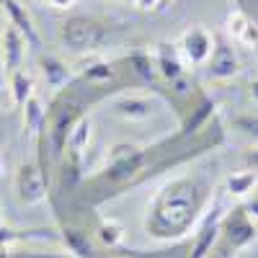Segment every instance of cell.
<instances>
[{
	"instance_id": "1",
	"label": "cell",
	"mask_w": 258,
	"mask_h": 258,
	"mask_svg": "<svg viewBox=\"0 0 258 258\" xmlns=\"http://www.w3.org/2000/svg\"><path fill=\"white\" fill-rule=\"evenodd\" d=\"M204 209V191L194 178L165 183L147 207L145 230L158 240H178L191 230Z\"/></svg>"
},
{
	"instance_id": "2",
	"label": "cell",
	"mask_w": 258,
	"mask_h": 258,
	"mask_svg": "<svg viewBox=\"0 0 258 258\" xmlns=\"http://www.w3.org/2000/svg\"><path fill=\"white\" fill-rule=\"evenodd\" d=\"M109 36H111L109 24H103V21H98V18H88V16L68 18L62 24V31H59L62 44L68 49H73V52H80V54L98 52L101 47H106Z\"/></svg>"
},
{
	"instance_id": "3",
	"label": "cell",
	"mask_w": 258,
	"mask_h": 258,
	"mask_svg": "<svg viewBox=\"0 0 258 258\" xmlns=\"http://www.w3.org/2000/svg\"><path fill=\"white\" fill-rule=\"evenodd\" d=\"M255 232H258L255 230V220L245 212L243 204L227 209L225 217H222V232H220V240H222L220 258H227L230 250H240L248 243H253L255 240Z\"/></svg>"
},
{
	"instance_id": "4",
	"label": "cell",
	"mask_w": 258,
	"mask_h": 258,
	"mask_svg": "<svg viewBox=\"0 0 258 258\" xmlns=\"http://www.w3.org/2000/svg\"><path fill=\"white\" fill-rule=\"evenodd\" d=\"M147 163V153L137 145L119 142L109 150V160L103 168V178H109L111 183H126L132 181Z\"/></svg>"
},
{
	"instance_id": "5",
	"label": "cell",
	"mask_w": 258,
	"mask_h": 258,
	"mask_svg": "<svg viewBox=\"0 0 258 258\" xmlns=\"http://www.w3.org/2000/svg\"><path fill=\"white\" fill-rule=\"evenodd\" d=\"M225 207H222V197H217L212 202V207L202 214L199 227L194 232V240L188 245L186 258H207L212 253V248L217 245L220 232H222V217H225Z\"/></svg>"
},
{
	"instance_id": "6",
	"label": "cell",
	"mask_w": 258,
	"mask_h": 258,
	"mask_svg": "<svg viewBox=\"0 0 258 258\" xmlns=\"http://www.w3.org/2000/svg\"><path fill=\"white\" fill-rule=\"evenodd\" d=\"M16 197L26 207H39L49 197V176L39 163H21L16 170Z\"/></svg>"
},
{
	"instance_id": "7",
	"label": "cell",
	"mask_w": 258,
	"mask_h": 258,
	"mask_svg": "<svg viewBox=\"0 0 258 258\" xmlns=\"http://www.w3.org/2000/svg\"><path fill=\"white\" fill-rule=\"evenodd\" d=\"M214 44H217V36H214L209 29L204 26H188L181 39H178V54L186 64L191 68H204L209 62L212 52H214Z\"/></svg>"
},
{
	"instance_id": "8",
	"label": "cell",
	"mask_w": 258,
	"mask_h": 258,
	"mask_svg": "<svg viewBox=\"0 0 258 258\" xmlns=\"http://www.w3.org/2000/svg\"><path fill=\"white\" fill-rule=\"evenodd\" d=\"M78 116H80V106L75 103H64L52 116H47V135H49V147H52L54 158H59L68 150V137Z\"/></svg>"
},
{
	"instance_id": "9",
	"label": "cell",
	"mask_w": 258,
	"mask_h": 258,
	"mask_svg": "<svg viewBox=\"0 0 258 258\" xmlns=\"http://www.w3.org/2000/svg\"><path fill=\"white\" fill-rule=\"evenodd\" d=\"M207 68V78L212 83H227L232 78H238L243 64H240V57L235 52V47H230L227 41L217 39V44H214V52L209 57V62L204 64Z\"/></svg>"
},
{
	"instance_id": "10",
	"label": "cell",
	"mask_w": 258,
	"mask_h": 258,
	"mask_svg": "<svg viewBox=\"0 0 258 258\" xmlns=\"http://www.w3.org/2000/svg\"><path fill=\"white\" fill-rule=\"evenodd\" d=\"M0 8H3L6 16H8V26H13L21 36H24L29 47L39 49V47H41V34H39V29L34 26V18H31V13L26 11V6L18 3V0H0Z\"/></svg>"
},
{
	"instance_id": "11",
	"label": "cell",
	"mask_w": 258,
	"mask_h": 258,
	"mask_svg": "<svg viewBox=\"0 0 258 258\" xmlns=\"http://www.w3.org/2000/svg\"><path fill=\"white\" fill-rule=\"evenodd\" d=\"M155 109V101L150 96H135V93H121L111 101V111L126 121H142L150 119Z\"/></svg>"
},
{
	"instance_id": "12",
	"label": "cell",
	"mask_w": 258,
	"mask_h": 258,
	"mask_svg": "<svg viewBox=\"0 0 258 258\" xmlns=\"http://www.w3.org/2000/svg\"><path fill=\"white\" fill-rule=\"evenodd\" d=\"M153 59H155V70H158L168 83H176L178 78H183V75H186V62L181 59V54H178V47H176V44H168V41L158 44V49H155Z\"/></svg>"
},
{
	"instance_id": "13",
	"label": "cell",
	"mask_w": 258,
	"mask_h": 258,
	"mask_svg": "<svg viewBox=\"0 0 258 258\" xmlns=\"http://www.w3.org/2000/svg\"><path fill=\"white\" fill-rule=\"evenodd\" d=\"M227 34L243 47H258V24L240 8L230 11L227 16Z\"/></svg>"
},
{
	"instance_id": "14",
	"label": "cell",
	"mask_w": 258,
	"mask_h": 258,
	"mask_svg": "<svg viewBox=\"0 0 258 258\" xmlns=\"http://www.w3.org/2000/svg\"><path fill=\"white\" fill-rule=\"evenodd\" d=\"M59 238H62L64 248H68V253L73 258H96V248H93L88 232H85L83 227H78V225H62Z\"/></svg>"
},
{
	"instance_id": "15",
	"label": "cell",
	"mask_w": 258,
	"mask_h": 258,
	"mask_svg": "<svg viewBox=\"0 0 258 258\" xmlns=\"http://www.w3.org/2000/svg\"><path fill=\"white\" fill-rule=\"evenodd\" d=\"M26 39L21 36L13 26L6 29L3 34V54H6V75L21 70V64H24V57H26Z\"/></svg>"
},
{
	"instance_id": "16",
	"label": "cell",
	"mask_w": 258,
	"mask_h": 258,
	"mask_svg": "<svg viewBox=\"0 0 258 258\" xmlns=\"http://www.w3.org/2000/svg\"><path fill=\"white\" fill-rule=\"evenodd\" d=\"M39 64H41V75H44V80H47L49 88H54V91L68 88V83L73 80V73H70V68H68V64H64L59 57L47 54V57L39 59Z\"/></svg>"
},
{
	"instance_id": "17",
	"label": "cell",
	"mask_w": 258,
	"mask_h": 258,
	"mask_svg": "<svg viewBox=\"0 0 258 258\" xmlns=\"http://www.w3.org/2000/svg\"><path fill=\"white\" fill-rule=\"evenodd\" d=\"M91 132H93V121L88 116H78V121L73 124L70 129V137H68V150H70V155L75 158V163L83 160L85 155V150H88L91 145Z\"/></svg>"
},
{
	"instance_id": "18",
	"label": "cell",
	"mask_w": 258,
	"mask_h": 258,
	"mask_svg": "<svg viewBox=\"0 0 258 258\" xmlns=\"http://www.w3.org/2000/svg\"><path fill=\"white\" fill-rule=\"evenodd\" d=\"M24 124H26V135L29 137H36L44 140V132H47V109L44 103H41V98H31L26 106H24Z\"/></svg>"
},
{
	"instance_id": "19",
	"label": "cell",
	"mask_w": 258,
	"mask_h": 258,
	"mask_svg": "<svg viewBox=\"0 0 258 258\" xmlns=\"http://www.w3.org/2000/svg\"><path fill=\"white\" fill-rule=\"evenodd\" d=\"M255 186H258V173L250 170V168H245V170H238V173H230L222 191L232 199H245L255 191Z\"/></svg>"
},
{
	"instance_id": "20",
	"label": "cell",
	"mask_w": 258,
	"mask_h": 258,
	"mask_svg": "<svg viewBox=\"0 0 258 258\" xmlns=\"http://www.w3.org/2000/svg\"><path fill=\"white\" fill-rule=\"evenodd\" d=\"M78 75L85 80V83H91V85H106V83H111L116 78L114 68L109 62H103L98 57H88L80 68H78Z\"/></svg>"
},
{
	"instance_id": "21",
	"label": "cell",
	"mask_w": 258,
	"mask_h": 258,
	"mask_svg": "<svg viewBox=\"0 0 258 258\" xmlns=\"http://www.w3.org/2000/svg\"><path fill=\"white\" fill-rule=\"evenodd\" d=\"M8 85H11V98L16 109H24V106L36 96L34 93V78L26 70H16L8 75Z\"/></svg>"
},
{
	"instance_id": "22",
	"label": "cell",
	"mask_w": 258,
	"mask_h": 258,
	"mask_svg": "<svg viewBox=\"0 0 258 258\" xmlns=\"http://www.w3.org/2000/svg\"><path fill=\"white\" fill-rule=\"evenodd\" d=\"M54 235L52 230H13V227H6L0 225V248H13L18 243H26V240H52Z\"/></svg>"
},
{
	"instance_id": "23",
	"label": "cell",
	"mask_w": 258,
	"mask_h": 258,
	"mask_svg": "<svg viewBox=\"0 0 258 258\" xmlns=\"http://www.w3.org/2000/svg\"><path fill=\"white\" fill-rule=\"evenodd\" d=\"M96 238L103 248H109V250H116L121 243H124V227L116 222V220H103L96 230Z\"/></svg>"
},
{
	"instance_id": "24",
	"label": "cell",
	"mask_w": 258,
	"mask_h": 258,
	"mask_svg": "<svg viewBox=\"0 0 258 258\" xmlns=\"http://www.w3.org/2000/svg\"><path fill=\"white\" fill-rule=\"evenodd\" d=\"M212 114H214V101H212L209 96H202V98H199V103L194 106V114L186 119V124H183V132H186V135L197 132V126H199V124H207Z\"/></svg>"
},
{
	"instance_id": "25",
	"label": "cell",
	"mask_w": 258,
	"mask_h": 258,
	"mask_svg": "<svg viewBox=\"0 0 258 258\" xmlns=\"http://www.w3.org/2000/svg\"><path fill=\"white\" fill-rule=\"evenodd\" d=\"M129 62H132V68H135V73L140 75V78H145V80H153L155 78V59H153V54L150 52H135L132 57H129Z\"/></svg>"
},
{
	"instance_id": "26",
	"label": "cell",
	"mask_w": 258,
	"mask_h": 258,
	"mask_svg": "<svg viewBox=\"0 0 258 258\" xmlns=\"http://www.w3.org/2000/svg\"><path fill=\"white\" fill-rule=\"evenodd\" d=\"M235 126H238L243 135L258 140V116H253V114H243V116L235 119Z\"/></svg>"
},
{
	"instance_id": "27",
	"label": "cell",
	"mask_w": 258,
	"mask_h": 258,
	"mask_svg": "<svg viewBox=\"0 0 258 258\" xmlns=\"http://www.w3.org/2000/svg\"><path fill=\"white\" fill-rule=\"evenodd\" d=\"M245 168H250V170H255V173H258V145L250 147L248 153H245Z\"/></svg>"
},
{
	"instance_id": "28",
	"label": "cell",
	"mask_w": 258,
	"mask_h": 258,
	"mask_svg": "<svg viewBox=\"0 0 258 258\" xmlns=\"http://www.w3.org/2000/svg\"><path fill=\"white\" fill-rule=\"evenodd\" d=\"M41 3H47L49 8H57V11H68L78 3V0H41Z\"/></svg>"
},
{
	"instance_id": "29",
	"label": "cell",
	"mask_w": 258,
	"mask_h": 258,
	"mask_svg": "<svg viewBox=\"0 0 258 258\" xmlns=\"http://www.w3.org/2000/svg\"><path fill=\"white\" fill-rule=\"evenodd\" d=\"M243 207H245V212L250 214L253 220H258V194H253V199H248Z\"/></svg>"
},
{
	"instance_id": "30",
	"label": "cell",
	"mask_w": 258,
	"mask_h": 258,
	"mask_svg": "<svg viewBox=\"0 0 258 258\" xmlns=\"http://www.w3.org/2000/svg\"><path fill=\"white\" fill-rule=\"evenodd\" d=\"M6 54H3V34H0V88H3V83H6Z\"/></svg>"
},
{
	"instance_id": "31",
	"label": "cell",
	"mask_w": 258,
	"mask_h": 258,
	"mask_svg": "<svg viewBox=\"0 0 258 258\" xmlns=\"http://www.w3.org/2000/svg\"><path fill=\"white\" fill-rule=\"evenodd\" d=\"M165 0H140L137 3V8H142V11H155L158 6H163Z\"/></svg>"
},
{
	"instance_id": "32",
	"label": "cell",
	"mask_w": 258,
	"mask_h": 258,
	"mask_svg": "<svg viewBox=\"0 0 258 258\" xmlns=\"http://www.w3.org/2000/svg\"><path fill=\"white\" fill-rule=\"evenodd\" d=\"M238 3H240V11H245V13H248V11H250V3H255V6H258V0H238ZM255 6H253V8H255Z\"/></svg>"
},
{
	"instance_id": "33",
	"label": "cell",
	"mask_w": 258,
	"mask_h": 258,
	"mask_svg": "<svg viewBox=\"0 0 258 258\" xmlns=\"http://www.w3.org/2000/svg\"><path fill=\"white\" fill-rule=\"evenodd\" d=\"M250 96H253V101L258 103V80H253V83H250Z\"/></svg>"
},
{
	"instance_id": "34",
	"label": "cell",
	"mask_w": 258,
	"mask_h": 258,
	"mask_svg": "<svg viewBox=\"0 0 258 258\" xmlns=\"http://www.w3.org/2000/svg\"><path fill=\"white\" fill-rule=\"evenodd\" d=\"M6 173V160H3V155H0V176Z\"/></svg>"
},
{
	"instance_id": "35",
	"label": "cell",
	"mask_w": 258,
	"mask_h": 258,
	"mask_svg": "<svg viewBox=\"0 0 258 258\" xmlns=\"http://www.w3.org/2000/svg\"><path fill=\"white\" fill-rule=\"evenodd\" d=\"M124 3H129V6H137V3H140V0H124Z\"/></svg>"
},
{
	"instance_id": "36",
	"label": "cell",
	"mask_w": 258,
	"mask_h": 258,
	"mask_svg": "<svg viewBox=\"0 0 258 258\" xmlns=\"http://www.w3.org/2000/svg\"><path fill=\"white\" fill-rule=\"evenodd\" d=\"M0 145H3V132H0Z\"/></svg>"
},
{
	"instance_id": "37",
	"label": "cell",
	"mask_w": 258,
	"mask_h": 258,
	"mask_svg": "<svg viewBox=\"0 0 258 258\" xmlns=\"http://www.w3.org/2000/svg\"><path fill=\"white\" fill-rule=\"evenodd\" d=\"M165 3H170V0H165Z\"/></svg>"
},
{
	"instance_id": "38",
	"label": "cell",
	"mask_w": 258,
	"mask_h": 258,
	"mask_svg": "<svg viewBox=\"0 0 258 258\" xmlns=\"http://www.w3.org/2000/svg\"><path fill=\"white\" fill-rule=\"evenodd\" d=\"M227 258H230V255H227Z\"/></svg>"
}]
</instances>
